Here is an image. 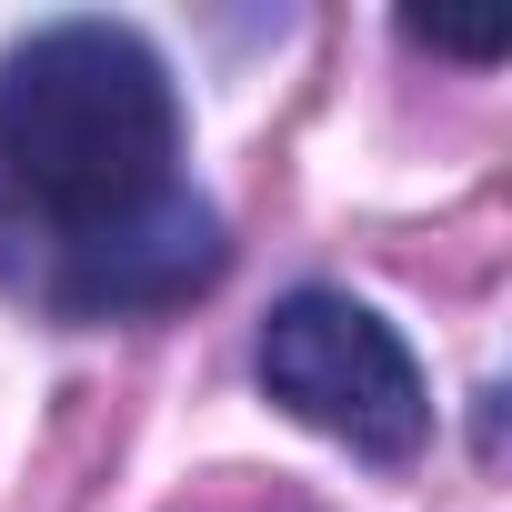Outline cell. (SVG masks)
Masks as SVG:
<instances>
[{
	"instance_id": "obj_1",
	"label": "cell",
	"mask_w": 512,
	"mask_h": 512,
	"mask_svg": "<svg viewBox=\"0 0 512 512\" xmlns=\"http://www.w3.org/2000/svg\"><path fill=\"white\" fill-rule=\"evenodd\" d=\"M181 101L141 31L121 21H51L0 61V191L41 231L51 262L141 231L181 201Z\"/></svg>"
},
{
	"instance_id": "obj_2",
	"label": "cell",
	"mask_w": 512,
	"mask_h": 512,
	"mask_svg": "<svg viewBox=\"0 0 512 512\" xmlns=\"http://www.w3.org/2000/svg\"><path fill=\"white\" fill-rule=\"evenodd\" d=\"M262 392L292 422H312L342 452H362V462H412L422 432H432L422 362L352 292H292V302H272V322H262Z\"/></svg>"
}]
</instances>
